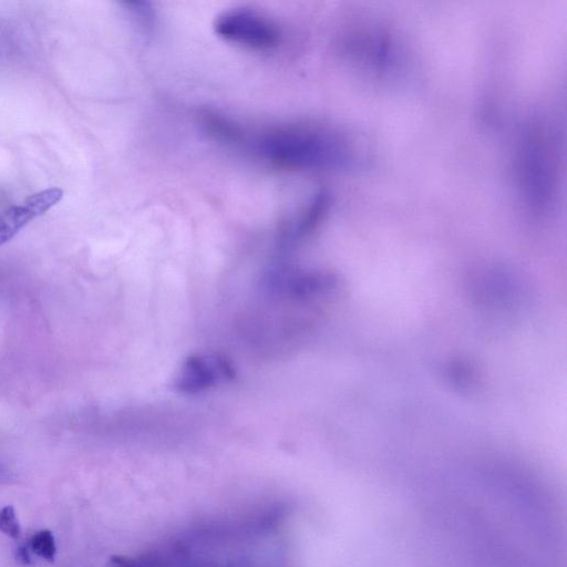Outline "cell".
<instances>
[{"label": "cell", "instance_id": "8992f818", "mask_svg": "<svg viewBox=\"0 0 567 567\" xmlns=\"http://www.w3.org/2000/svg\"><path fill=\"white\" fill-rule=\"evenodd\" d=\"M0 530L13 539L19 538L21 534L14 508L10 505L0 509Z\"/></svg>", "mask_w": 567, "mask_h": 567}, {"label": "cell", "instance_id": "277c9868", "mask_svg": "<svg viewBox=\"0 0 567 567\" xmlns=\"http://www.w3.org/2000/svg\"><path fill=\"white\" fill-rule=\"evenodd\" d=\"M230 374L226 362L216 357H189L179 369L175 388L183 393H198L214 386L219 379Z\"/></svg>", "mask_w": 567, "mask_h": 567}, {"label": "cell", "instance_id": "5b68a950", "mask_svg": "<svg viewBox=\"0 0 567 567\" xmlns=\"http://www.w3.org/2000/svg\"><path fill=\"white\" fill-rule=\"evenodd\" d=\"M28 548L37 556L53 561L55 557V542L49 529H42L35 533L28 543Z\"/></svg>", "mask_w": 567, "mask_h": 567}, {"label": "cell", "instance_id": "52a82bcc", "mask_svg": "<svg viewBox=\"0 0 567 567\" xmlns=\"http://www.w3.org/2000/svg\"><path fill=\"white\" fill-rule=\"evenodd\" d=\"M17 557L18 559L24 564V565H28L30 564V555H29V548L28 546H21L19 547L18 551H17Z\"/></svg>", "mask_w": 567, "mask_h": 567}, {"label": "cell", "instance_id": "7a4b0ae2", "mask_svg": "<svg viewBox=\"0 0 567 567\" xmlns=\"http://www.w3.org/2000/svg\"><path fill=\"white\" fill-rule=\"evenodd\" d=\"M216 34L228 42L256 50L275 47L277 28L261 13L247 8H234L219 13L214 21Z\"/></svg>", "mask_w": 567, "mask_h": 567}, {"label": "cell", "instance_id": "6da1fadb", "mask_svg": "<svg viewBox=\"0 0 567 567\" xmlns=\"http://www.w3.org/2000/svg\"><path fill=\"white\" fill-rule=\"evenodd\" d=\"M255 148L266 161L286 168H334L353 159L343 138L317 128L270 130L257 136Z\"/></svg>", "mask_w": 567, "mask_h": 567}, {"label": "cell", "instance_id": "3957f363", "mask_svg": "<svg viewBox=\"0 0 567 567\" xmlns=\"http://www.w3.org/2000/svg\"><path fill=\"white\" fill-rule=\"evenodd\" d=\"M63 190L43 189L0 213V246L9 241L29 221L41 216L61 200Z\"/></svg>", "mask_w": 567, "mask_h": 567}]
</instances>
